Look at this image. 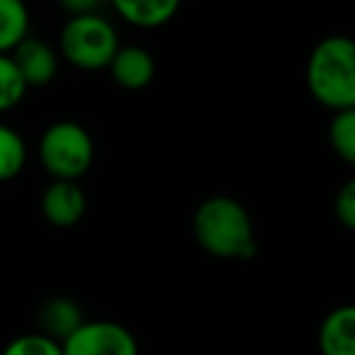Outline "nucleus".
<instances>
[{
    "mask_svg": "<svg viewBox=\"0 0 355 355\" xmlns=\"http://www.w3.org/2000/svg\"><path fill=\"white\" fill-rule=\"evenodd\" d=\"M193 234L209 256L224 261H248L258 251L246 207L224 195L200 205L193 217Z\"/></svg>",
    "mask_w": 355,
    "mask_h": 355,
    "instance_id": "obj_1",
    "label": "nucleus"
},
{
    "mask_svg": "<svg viewBox=\"0 0 355 355\" xmlns=\"http://www.w3.org/2000/svg\"><path fill=\"white\" fill-rule=\"evenodd\" d=\"M311 98L334 112L355 110V44L348 37H326L306 61Z\"/></svg>",
    "mask_w": 355,
    "mask_h": 355,
    "instance_id": "obj_2",
    "label": "nucleus"
},
{
    "mask_svg": "<svg viewBox=\"0 0 355 355\" xmlns=\"http://www.w3.org/2000/svg\"><path fill=\"white\" fill-rule=\"evenodd\" d=\"M117 49V32L98 12L71 17L61 30V51H64L66 61L73 64L76 69H107Z\"/></svg>",
    "mask_w": 355,
    "mask_h": 355,
    "instance_id": "obj_3",
    "label": "nucleus"
},
{
    "mask_svg": "<svg viewBox=\"0 0 355 355\" xmlns=\"http://www.w3.org/2000/svg\"><path fill=\"white\" fill-rule=\"evenodd\" d=\"M40 161L54 180L78 183L93 163V139L80 124L56 122L42 134Z\"/></svg>",
    "mask_w": 355,
    "mask_h": 355,
    "instance_id": "obj_4",
    "label": "nucleus"
},
{
    "mask_svg": "<svg viewBox=\"0 0 355 355\" xmlns=\"http://www.w3.org/2000/svg\"><path fill=\"white\" fill-rule=\"evenodd\" d=\"M64 355H139L137 338L114 321H83L71 338L61 343Z\"/></svg>",
    "mask_w": 355,
    "mask_h": 355,
    "instance_id": "obj_5",
    "label": "nucleus"
},
{
    "mask_svg": "<svg viewBox=\"0 0 355 355\" xmlns=\"http://www.w3.org/2000/svg\"><path fill=\"white\" fill-rule=\"evenodd\" d=\"M10 59L27 88H32V85L40 88V85L51 83L56 71H59V61H56V54L51 51V46L35 40V37H27L25 42H20L12 49Z\"/></svg>",
    "mask_w": 355,
    "mask_h": 355,
    "instance_id": "obj_6",
    "label": "nucleus"
},
{
    "mask_svg": "<svg viewBox=\"0 0 355 355\" xmlns=\"http://www.w3.org/2000/svg\"><path fill=\"white\" fill-rule=\"evenodd\" d=\"M42 214L54 227H73L85 214V193L78 183L54 180L42 195Z\"/></svg>",
    "mask_w": 355,
    "mask_h": 355,
    "instance_id": "obj_7",
    "label": "nucleus"
},
{
    "mask_svg": "<svg viewBox=\"0 0 355 355\" xmlns=\"http://www.w3.org/2000/svg\"><path fill=\"white\" fill-rule=\"evenodd\" d=\"M37 324H40V334L44 338L61 345L66 338H71L80 329L83 314H80L76 302L66 300V297H51V300H46L42 304Z\"/></svg>",
    "mask_w": 355,
    "mask_h": 355,
    "instance_id": "obj_8",
    "label": "nucleus"
},
{
    "mask_svg": "<svg viewBox=\"0 0 355 355\" xmlns=\"http://www.w3.org/2000/svg\"><path fill=\"white\" fill-rule=\"evenodd\" d=\"M107 69H110V73H112L114 83L127 90L146 88L153 80V73H156L151 54H148L146 49H141V46H124V49H117V54L110 61Z\"/></svg>",
    "mask_w": 355,
    "mask_h": 355,
    "instance_id": "obj_9",
    "label": "nucleus"
},
{
    "mask_svg": "<svg viewBox=\"0 0 355 355\" xmlns=\"http://www.w3.org/2000/svg\"><path fill=\"white\" fill-rule=\"evenodd\" d=\"M321 355H355V309L350 304L329 311L319 329Z\"/></svg>",
    "mask_w": 355,
    "mask_h": 355,
    "instance_id": "obj_10",
    "label": "nucleus"
},
{
    "mask_svg": "<svg viewBox=\"0 0 355 355\" xmlns=\"http://www.w3.org/2000/svg\"><path fill=\"white\" fill-rule=\"evenodd\" d=\"M114 10L134 27L153 30L171 20L178 12L175 0H117Z\"/></svg>",
    "mask_w": 355,
    "mask_h": 355,
    "instance_id": "obj_11",
    "label": "nucleus"
},
{
    "mask_svg": "<svg viewBox=\"0 0 355 355\" xmlns=\"http://www.w3.org/2000/svg\"><path fill=\"white\" fill-rule=\"evenodd\" d=\"M30 37V12L20 0H0V54L15 49Z\"/></svg>",
    "mask_w": 355,
    "mask_h": 355,
    "instance_id": "obj_12",
    "label": "nucleus"
},
{
    "mask_svg": "<svg viewBox=\"0 0 355 355\" xmlns=\"http://www.w3.org/2000/svg\"><path fill=\"white\" fill-rule=\"evenodd\" d=\"M27 163V146L22 137L8 124H0V183L20 175Z\"/></svg>",
    "mask_w": 355,
    "mask_h": 355,
    "instance_id": "obj_13",
    "label": "nucleus"
},
{
    "mask_svg": "<svg viewBox=\"0 0 355 355\" xmlns=\"http://www.w3.org/2000/svg\"><path fill=\"white\" fill-rule=\"evenodd\" d=\"M329 141L345 163H355V110L334 112L329 124Z\"/></svg>",
    "mask_w": 355,
    "mask_h": 355,
    "instance_id": "obj_14",
    "label": "nucleus"
},
{
    "mask_svg": "<svg viewBox=\"0 0 355 355\" xmlns=\"http://www.w3.org/2000/svg\"><path fill=\"white\" fill-rule=\"evenodd\" d=\"M25 93H27V85L22 83L12 59L6 54H0V112H8L15 105H20Z\"/></svg>",
    "mask_w": 355,
    "mask_h": 355,
    "instance_id": "obj_15",
    "label": "nucleus"
},
{
    "mask_svg": "<svg viewBox=\"0 0 355 355\" xmlns=\"http://www.w3.org/2000/svg\"><path fill=\"white\" fill-rule=\"evenodd\" d=\"M3 355H64V353H61L59 343L44 338L42 334H27L10 340L6 345V350H3Z\"/></svg>",
    "mask_w": 355,
    "mask_h": 355,
    "instance_id": "obj_16",
    "label": "nucleus"
},
{
    "mask_svg": "<svg viewBox=\"0 0 355 355\" xmlns=\"http://www.w3.org/2000/svg\"><path fill=\"white\" fill-rule=\"evenodd\" d=\"M334 212L336 219L343 224L345 229H355V183H345L343 188L338 190L334 202Z\"/></svg>",
    "mask_w": 355,
    "mask_h": 355,
    "instance_id": "obj_17",
    "label": "nucleus"
},
{
    "mask_svg": "<svg viewBox=\"0 0 355 355\" xmlns=\"http://www.w3.org/2000/svg\"><path fill=\"white\" fill-rule=\"evenodd\" d=\"M66 12H71V17H78V15H90V12L98 10V3L93 0H71V3H61Z\"/></svg>",
    "mask_w": 355,
    "mask_h": 355,
    "instance_id": "obj_18",
    "label": "nucleus"
}]
</instances>
